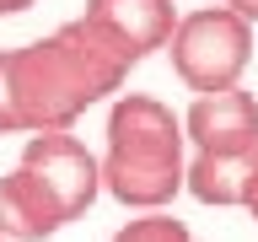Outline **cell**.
I'll use <instances>...</instances> for the list:
<instances>
[{
  "mask_svg": "<svg viewBox=\"0 0 258 242\" xmlns=\"http://www.w3.org/2000/svg\"><path fill=\"white\" fill-rule=\"evenodd\" d=\"M108 242H194V231L177 215H167V210H156V215H140V221L118 226Z\"/></svg>",
  "mask_w": 258,
  "mask_h": 242,
  "instance_id": "cell-9",
  "label": "cell"
},
{
  "mask_svg": "<svg viewBox=\"0 0 258 242\" xmlns=\"http://www.w3.org/2000/svg\"><path fill=\"white\" fill-rule=\"evenodd\" d=\"M129 59L76 16L38 43L0 48V135H70L81 113L118 92Z\"/></svg>",
  "mask_w": 258,
  "mask_h": 242,
  "instance_id": "cell-1",
  "label": "cell"
},
{
  "mask_svg": "<svg viewBox=\"0 0 258 242\" xmlns=\"http://www.w3.org/2000/svg\"><path fill=\"white\" fill-rule=\"evenodd\" d=\"M242 210H247V215L258 221V177H253V189H247V205H242Z\"/></svg>",
  "mask_w": 258,
  "mask_h": 242,
  "instance_id": "cell-12",
  "label": "cell"
},
{
  "mask_svg": "<svg viewBox=\"0 0 258 242\" xmlns=\"http://www.w3.org/2000/svg\"><path fill=\"white\" fill-rule=\"evenodd\" d=\"M27 6H38V0H0V16H16V11H27Z\"/></svg>",
  "mask_w": 258,
  "mask_h": 242,
  "instance_id": "cell-11",
  "label": "cell"
},
{
  "mask_svg": "<svg viewBox=\"0 0 258 242\" xmlns=\"http://www.w3.org/2000/svg\"><path fill=\"white\" fill-rule=\"evenodd\" d=\"M64 226V215L54 210L43 189H38V177L11 167V172L0 177V242H43L54 237Z\"/></svg>",
  "mask_w": 258,
  "mask_h": 242,
  "instance_id": "cell-7",
  "label": "cell"
},
{
  "mask_svg": "<svg viewBox=\"0 0 258 242\" xmlns=\"http://www.w3.org/2000/svg\"><path fill=\"white\" fill-rule=\"evenodd\" d=\"M253 177H258V145H253V151H242V156H194L183 189H188L199 205L242 210V205H247Z\"/></svg>",
  "mask_w": 258,
  "mask_h": 242,
  "instance_id": "cell-8",
  "label": "cell"
},
{
  "mask_svg": "<svg viewBox=\"0 0 258 242\" xmlns=\"http://www.w3.org/2000/svg\"><path fill=\"white\" fill-rule=\"evenodd\" d=\"M226 11H237L242 22L253 27V22H258V0H226Z\"/></svg>",
  "mask_w": 258,
  "mask_h": 242,
  "instance_id": "cell-10",
  "label": "cell"
},
{
  "mask_svg": "<svg viewBox=\"0 0 258 242\" xmlns=\"http://www.w3.org/2000/svg\"><path fill=\"white\" fill-rule=\"evenodd\" d=\"M86 22H92L102 38H108L129 65H140L145 54L172 43V0H86Z\"/></svg>",
  "mask_w": 258,
  "mask_h": 242,
  "instance_id": "cell-6",
  "label": "cell"
},
{
  "mask_svg": "<svg viewBox=\"0 0 258 242\" xmlns=\"http://www.w3.org/2000/svg\"><path fill=\"white\" fill-rule=\"evenodd\" d=\"M22 172L38 177V189L54 199V210L64 215V226L86 215L92 199L102 194V167L76 135H32L22 145V161H16Z\"/></svg>",
  "mask_w": 258,
  "mask_h": 242,
  "instance_id": "cell-4",
  "label": "cell"
},
{
  "mask_svg": "<svg viewBox=\"0 0 258 242\" xmlns=\"http://www.w3.org/2000/svg\"><path fill=\"white\" fill-rule=\"evenodd\" d=\"M183 140H194L199 156H242L258 145V97L242 86L194 97V108L183 113Z\"/></svg>",
  "mask_w": 258,
  "mask_h": 242,
  "instance_id": "cell-5",
  "label": "cell"
},
{
  "mask_svg": "<svg viewBox=\"0 0 258 242\" xmlns=\"http://www.w3.org/2000/svg\"><path fill=\"white\" fill-rule=\"evenodd\" d=\"M102 189L129 210L156 215L183 194V118L145 92H124L108 113V151L97 156Z\"/></svg>",
  "mask_w": 258,
  "mask_h": 242,
  "instance_id": "cell-2",
  "label": "cell"
},
{
  "mask_svg": "<svg viewBox=\"0 0 258 242\" xmlns=\"http://www.w3.org/2000/svg\"><path fill=\"white\" fill-rule=\"evenodd\" d=\"M167 54H172V76L188 92L210 97L242 81V70L253 59V27L226 6H205V11L177 16Z\"/></svg>",
  "mask_w": 258,
  "mask_h": 242,
  "instance_id": "cell-3",
  "label": "cell"
}]
</instances>
